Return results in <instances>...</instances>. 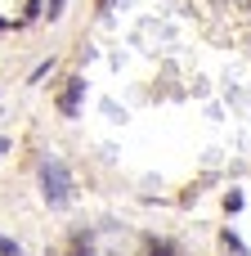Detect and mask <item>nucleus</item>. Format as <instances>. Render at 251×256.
<instances>
[{
  "instance_id": "nucleus-1",
  "label": "nucleus",
  "mask_w": 251,
  "mask_h": 256,
  "mask_svg": "<svg viewBox=\"0 0 251 256\" xmlns=\"http://www.w3.org/2000/svg\"><path fill=\"white\" fill-rule=\"evenodd\" d=\"M40 194H45V202L49 207H63L67 198H72V176H67V166L63 162H54V158H45L40 162Z\"/></svg>"
},
{
  "instance_id": "nucleus-2",
  "label": "nucleus",
  "mask_w": 251,
  "mask_h": 256,
  "mask_svg": "<svg viewBox=\"0 0 251 256\" xmlns=\"http://www.w3.org/2000/svg\"><path fill=\"white\" fill-rule=\"evenodd\" d=\"M81 90H85V81H81V76H72V81H67V90H63V99H58V108H63L67 117L76 112V104H81Z\"/></svg>"
},
{
  "instance_id": "nucleus-3",
  "label": "nucleus",
  "mask_w": 251,
  "mask_h": 256,
  "mask_svg": "<svg viewBox=\"0 0 251 256\" xmlns=\"http://www.w3.org/2000/svg\"><path fill=\"white\" fill-rule=\"evenodd\" d=\"M0 256H22V252H18V243H9V238H0Z\"/></svg>"
},
{
  "instance_id": "nucleus-4",
  "label": "nucleus",
  "mask_w": 251,
  "mask_h": 256,
  "mask_svg": "<svg viewBox=\"0 0 251 256\" xmlns=\"http://www.w3.org/2000/svg\"><path fill=\"white\" fill-rule=\"evenodd\" d=\"M63 14V0H49V18H58Z\"/></svg>"
},
{
  "instance_id": "nucleus-5",
  "label": "nucleus",
  "mask_w": 251,
  "mask_h": 256,
  "mask_svg": "<svg viewBox=\"0 0 251 256\" xmlns=\"http://www.w3.org/2000/svg\"><path fill=\"white\" fill-rule=\"evenodd\" d=\"M153 256H171V252H166V248H157V252H153Z\"/></svg>"
},
{
  "instance_id": "nucleus-6",
  "label": "nucleus",
  "mask_w": 251,
  "mask_h": 256,
  "mask_svg": "<svg viewBox=\"0 0 251 256\" xmlns=\"http://www.w3.org/2000/svg\"><path fill=\"white\" fill-rule=\"evenodd\" d=\"M99 4H103V9H108V4H112V0H99Z\"/></svg>"
},
{
  "instance_id": "nucleus-7",
  "label": "nucleus",
  "mask_w": 251,
  "mask_h": 256,
  "mask_svg": "<svg viewBox=\"0 0 251 256\" xmlns=\"http://www.w3.org/2000/svg\"><path fill=\"white\" fill-rule=\"evenodd\" d=\"M4 148H9V144H4V140H0V153H4Z\"/></svg>"
}]
</instances>
